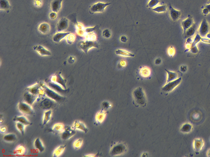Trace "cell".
<instances>
[{
	"label": "cell",
	"instance_id": "obj_53",
	"mask_svg": "<svg viewBox=\"0 0 210 157\" xmlns=\"http://www.w3.org/2000/svg\"><path fill=\"white\" fill-rule=\"evenodd\" d=\"M201 42H202L203 43H206V44H210V39L202 37Z\"/></svg>",
	"mask_w": 210,
	"mask_h": 157
},
{
	"label": "cell",
	"instance_id": "obj_17",
	"mask_svg": "<svg viewBox=\"0 0 210 157\" xmlns=\"http://www.w3.org/2000/svg\"><path fill=\"white\" fill-rule=\"evenodd\" d=\"M169 15L172 19L173 21H176L179 19L181 16V11L178 10L174 8L170 4L169 6Z\"/></svg>",
	"mask_w": 210,
	"mask_h": 157
},
{
	"label": "cell",
	"instance_id": "obj_64",
	"mask_svg": "<svg viewBox=\"0 0 210 157\" xmlns=\"http://www.w3.org/2000/svg\"></svg>",
	"mask_w": 210,
	"mask_h": 157
},
{
	"label": "cell",
	"instance_id": "obj_54",
	"mask_svg": "<svg viewBox=\"0 0 210 157\" xmlns=\"http://www.w3.org/2000/svg\"><path fill=\"white\" fill-rule=\"evenodd\" d=\"M161 63H162V59H161V58H158L155 59V65H160Z\"/></svg>",
	"mask_w": 210,
	"mask_h": 157
},
{
	"label": "cell",
	"instance_id": "obj_47",
	"mask_svg": "<svg viewBox=\"0 0 210 157\" xmlns=\"http://www.w3.org/2000/svg\"><path fill=\"white\" fill-rule=\"evenodd\" d=\"M190 52L192 54H197L199 52V49L196 46H192L190 49Z\"/></svg>",
	"mask_w": 210,
	"mask_h": 157
},
{
	"label": "cell",
	"instance_id": "obj_22",
	"mask_svg": "<svg viewBox=\"0 0 210 157\" xmlns=\"http://www.w3.org/2000/svg\"><path fill=\"white\" fill-rule=\"evenodd\" d=\"M70 33L58 32V33H55V35H53L52 38V40L55 43H59L62 39L67 37Z\"/></svg>",
	"mask_w": 210,
	"mask_h": 157
},
{
	"label": "cell",
	"instance_id": "obj_15",
	"mask_svg": "<svg viewBox=\"0 0 210 157\" xmlns=\"http://www.w3.org/2000/svg\"><path fill=\"white\" fill-rule=\"evenodd\" d=\"M72 127L76 130H77L82 131L85 133H87L89 131V129L85 124L80 121H75Z\"/></svg>",
	"mask_w": 210,
	"mask_h": 157
},
{
	"label": "cell",
	"instance_id": "obj_39",
	"mask_svg": "<svg viewBox=\"0 0 210 157\" xmlns=\"http://www.w3.org/2000/svg\"><path fill=\"white\" fill-rule=\"evenodd\" d=\"M83 143V140L82 139L79 138L76 140L73 144V147L75 150H77L80 148L82 145Z\"/></svg>",
	"mask_w": 210,
	"mask_h": 157
},
{
	"label": "cell",
	"instance_id": "obj_37",
	"mask_svg": "<svg viewBox=\"0 0 210 157\" xmlns=\"http://www.w3.org/2000/svg\"><path fill=\"white\" fill-rule=\"evenodd\" d=\"M152 11L157 13H165L167 11V6L166 5L157 6L152 9Z\"/></svg>",
	"mask_w": 210,
	"mask_h": 157
},
{
	"label": "cell",
	"instance_id": "obj_26",
	"mask_svg": "<svg viewBox=\"0 0 210 157\" xmlns=\"http://www.w3.org/2000/svg\"><path fill=\"white\" fill-rule=\"evenodd\" d=\"M34 144L35 148L37 149L39 152H43L45 150V147H44V144L42 142V140L40 139L39 138H37L35 140Z\"/></svg>",
	"mask_w": 210,
	"mask_h": 157
},
{
	"label": "cell",
	"instance_id": "obj_45",
	"mask_svg": "<svg viewBox=\"0 0 210 157\" xmlns=\"http://www.w3.org/2000/svg\"><path fill=\"white\" fill-rule=\"evenodd\" d=\"M167 53L170 57H172L174 56L175 54V50L173 46H171L169 48L168 50H167Z\"/></svg>",
	"mask_w": 210,
	"mask_h": 157
},
{
	"label": "cell",
	"instance_id": "obj_20",
	"mask_svg": "<svg viewBox=\"0 0 210 157\" xmlns=\"http://www.w3.org/2000/svg\"><path fill=\"white\" fill-rule=\"evenodd\" d=\"M204 145L203 140L201 138L195 139L194 141V149L196 154L202 149Z\"/></svg>",
	"mask_w": 210,
	"mask_h": 157
},
{
	"label": "cell",
	"instance_id": "obj_18",
	"mask_svg": "<svg viewBox=\"0 0 210 157\" xmlns=\"http://www.w3.org/2000/svg\"><path fill=\"white\" fill-rule=\"evenodd\" d=\"M107 113V110L103 109L97 113L95 116L96 123L97 125L101 124L104 122Z\"/></svg>",
	"mask_w": 210,
	"mask_h": 157
},
{
	"label": "cell",
	"instance_id": "obj_23",
	"mask_svg": "<svg viewBox=\"0 0 210 157\" xmlns=\"http://www.w3.org/2000/svg\"><path fill=\"white\" fill-rule=\"evenodd\" d=\"M197 28V25L195 24H194L192 26L189 28L185 33L183 34L185 39H186V38L187 39L189 37H191L193 36L196 32Z\"/></svg>",
	"mask_w": 210,
	"mask_h": 157
},
{
	"label": "cell",
	"instance_id": "obj_44",
	"mask_svg": "<svg viewBox=\"0 0 210 157\" xmlns=\"http://www.w3.org/2000/svg\"><path fill=\"white\" fill-rule=\"evenodd\" d=\"M102 35L103 37L105 38H109L111 36V31L109 29H105L103 31Z\"/></svg>",
	"mask_w": 210,
	"mask_h": 157
},
{
	"label": "cell",
	"instance_id": "obj_12",
	"mask_svg": "<svg viewBox=\"0 0 210 157\" xmlns=\"http://www.w3.org/2000/svg\"><path fill=\"white\" fill-rule=\"evenodd\" d=\"M24 101L32 105L38 99V96L33 94L30 92L26 90L24 95Z\"/></svg>",
	"mask_w": 210,
	"mask_h": 157
},
{
	"label": "cell",
	"instance_id": "obj_6",
	"mask_svg": "<svg viewBox=\"0 0 210 157\" xmlns=\"http://www.w3.org/2000/svg\"><path fill=\"white\" fill-rule=\"evenodd\" d=\"M111 4V3H104L101 2L95 3L90 6V13L93 14L94 13H104L105 8Z\"/></svg>",
	"mask_w": 210,
	"mask_h": 157
},
{
	"label": "cell",
	"instance_id": "obj_59",
	"mask_svg": "<svg viewBox=\"0 0 210 157\" xmlns=\"http://www.w3.org/2000/svg\"><path fill=\"white\" fill-rule=\"evenodd\" d=\"M85 156V157H94V156H95V155H93V154L87 155H85V156Z\"/></svg>",
	"mask_w": 210,
	"mask_h": 157
},
{
	"label": "cell",
	"instance_id": "obj_29",
	"mask_svg": "<svg viewBox=\"0 0 210 157\" xmlns=\"http://www.w3.org/2000/svg\"><path fill=\"white\" fill-rule=\"evenodd\" d=\"M167 74V79L166 83L170 82V81H174L178 78V74L177 73L174 72L169 71V70L165 69Z\"/></svg>",
	"mask_w": 210,
	"mask_h": 157
},
{
	"label": "cell",
	"instance_id": "obj_32",
	"mask_svg": "<svg viewBox=\"0 0 210 157\" xmlns=\"http://www.w3.org/2000/svg\"><path fill=\"white\" fill-rule=\"evenodd\" d=\"M66 147V146L64 145H61L57 147L53 152L52 156L53 157L60 156L63 153Z\"/></svg>",
	"mask_w": 210,
	"mask_h": 157
},
{
	"label": "cell",
	"instance_id": "obj_9",
	"mask_svg": "<svg viewBox=\"0 0 210 157\" xmlns=\"http://www.w3.org/2000/svg\"><path fill=\"white\" fill-rule=\"evenodd\" d=\"M75 130L72 127L69 126H64V130L61 133L62 139L65 140L69 139L76 133Z\"/></svg>",
	"mask_w": 210,
	"mask_h": 157
},
{
	"label": "cell",
	"instance_id": "obj_62",
	"mask_svg": "<svg viewBox=\"0 0 210 157\" xmlns=\"http://www.w3.org/2000/svg\"><path fill=\"white\" fill-rule=\"evenodd\" d=\"M2 115H1V122H1V123H2L3 122V121L4 120H3L2 119Z\"/></svg>",
	"mask_w": 210,
	"mask_h": 157
},
{
	"label": "cell",
	"instance_id": "obj_52",
	"mask_svg": "<svg viewBox=\"0 0 210 157\" xmlns=\"http://www.w3.org/2000/svg\"><path fill=\"white\" fill-rule=\"evenodd\" d=\"M188 70V67L186 65H182L180 67V70L183 72H186Z\"/></svg>",
	"mask_w": 210,
	"mask_h": 157
},
{
	"label": "cell",
	"instance_id": "obj_13",
	"mask_svg": "<svg viewBox=\"0 0 210 157\" xmlns=\"http://www.w3.org/2000/svg\"><path fill=\"white\" fill-rule=\"evenodd\" d=\"M194 24V20L192 17L190 15H189L188 17L185 20L182 21L181 25L183 30V34L185 33L187 30L190 28Z\"/></svg>",
	"mask_w": 210,
	"mask_h": 157
},
{
	"label": "cell",
	"instance_id": "obj_2",
	"mask_svg": "<svg viewBox=\"0 0 210 157\" xmlns=\"http://www.w3.org/2000/svg\"><path fill=\"white\" fill-rule=\"evenodd\" d=\"M42 85L44 88L45 94L48 98L56 102H62L65 99V97L60 94L57 92L51 89L44 82H42Z\"/></svg>",
	"mask_w": 210,
	"mask_h": 157
},
{
	"label": "cell",
	"instance_id": "obj_36",
	"mask_svg": "<svg viewBox=\"0 0 210 157\" xmlns=\"http://www.w3.org/2000/svg\"><path fill=\"white\" fill-rule=\"evenodd\" d=\"M64 126L62 123L56 124L53 126L52 130L56 133H62L64 130Z\"/></svg>",
	"mask_w": 210,
	"mask_h": 157
},
{
	"label": "cell",
	"instance_id": "obj_16",
	"mask_svg": "<svg viewBox=\"0 0 210 157\" xmlns=\"http://www.w3.org/2000/svg\"><path fill=\"white\" fill-rule=\"evenodd\" d=\"M46 83L48 86L57 92L63 93L68 92L69 90L64 89L62 86L57 83H52L49 81H47Z\"/></svg>",
	"mask_w": 210,
	"mask_h": 157
},
{
	"label": "cell",
	"instance_id": "obj_8",
	"mask_svg": "<svg viewBox=\"0 0 210 157\" xmlns=\"http://www.w3.org/2000/svg\"><path fill=\"white\" fill-rule=\"evenodd\" d=\"M181 77H179L174 81L167 83L162 88L161 90L164 93H169L173 91L181 83Z\"/></svg>",
	"mask_w": 210,
	"mask_h": 157
},
{
	"label": "cell",
	"instance_id": "obj_61",
	"mask_svg": "<svg viewBox=\"0 0 210 157\" xmlns=\"http://www.w3.org/2000/svg\"><path fill=\"white\" fill-rule=\"evenodd\" d=\"M207 37L208 38V39H210V33H208L207 35H206Z\"/></svg>",
	"mask_w": 210,
	"mask_h": 157
},
{
	"label": "cell",
	"instance_id": "obj_21",
	"mask_svg": "<svg viewBox=\"0 0 210 157\" xmlns=\"http://www.w3.org/2000/svg\"><path fill=\"white\" fill-rule=\"evenodd\" d=\"M63 0H53L50 3V8L52 12L57 13L61 10Z\"/></svg>",
	"mask_w": 210,
	"mask_h": 157
},
{
	"label": "cell",
	"instance_id": "obj_58",
	"mask_svg": "<svg viewBox=\"0 0 210 157\" xmlns=\"http://www.w3.org/2000/svg\"><path fill=\"white\" fill-rule=\"evenodd\" d=\"M205 8L208 9V10L209 11V13H210V3L206 5Z\"/></svg>",
	"mask_w": 210,
	"mask_h": 157
},
{
	"label": "cell",
	"instance_id": "obj_7",
	"mask_svg": "<svg viewBox=\"0 0 210 157\" xmlns=\"http://www.w3.org/2000/svg\"><path fill=\"white\" fill-rule=\"evenodd\" d=\"M48 81L57 83L62 86L64 89H67L66 86V80L61 76L60 72H56L50 76Z\"/></svg>",
	"mask_w": 210,
	"mask_h": 157
},
{
	"label": "cell",
	"instance_id": "obj_35",
	"mask_svg": "<svg viewBox=\"0 0 210 157\" xmlns=\"http://www.w3.org/2000/svg\"><path fill=\"white\" fill-rule=\"evenodd\" d=\"M3 140L7 142H15L17 140V136L14 133L7 134L4 136Z\"/></svg>",
	"mask_w": 210,
	"mask_h": 157
},
{
	"label": "cell",
	"instance_id": "obj_55",
	"mask_svg": "<svg viewBox=\"0 0 210 157\" xmlns=\"http://www.w3.org/2000/svg\"><path fill=\"white\" fill-rule=\"evenodd\" d=\"M7 129L5 126H2L0 128V131L1 133H4L6 131Z\"/></svg>",
	"mask_w": 210,
	"mask_h": 157
},
{
	"label": "cell",
	"instance_id": "obj_24",
	"mask_svg": "<svg viewBox=\"0 0 210 157\" xmlns=\"http://www.w3.org/2000/svg\"><path fill=\"white\" fill-rule=\"evenodd\" d=\"M38 29V31L42 34H47L50 32V27L48 23L44 22L39 25Z\"/></svg>",
	"mask_w": 210,
	"mask_h": 157
},
{
	"label": "cell",
	"instance_id": "obj_40",
	"mask_svg": "<svg viewBox=\"0 0 210 157\" xmlns=\"http://www.w3.org/2000/svg\"><path fill=\"white\" fill-rule=\"evenodd\" d=\"M160 2V0H150L148 3L147 6L152 9L157 6Z\"/></svg>",
	"mask_w": 210,
	"mask_h": 157
},
{
	"label": "cell",
	"instance_id": "obj_49",
	"mask_svg": "<svg viewBox=\"0 0 210 157\" xmlns=\"http://www.w3.org/2000/svg\"><path fill=\"white\" fill-rule=\"evenodd\" d=\"M34 5L35 6L37 7H41L42 5V0H35L34 1Z\"/></svg>",
	"mask_w": 210,
	"mask_h": 157
},
{
	"label": "cell",
	"instance_id": "obj_14",
	"mask_svg": "<svg viewBox=\"0 0 210 157\" xmlns=\"http://www.w3.org/2000/svg\"><path fill=\"white\" fill-rule=\"evenodd\" d=\"M42 88V86L41 81H39V82H37V83H35L34 85L27 87L26 88V90L30 92L31 93H33V94L38 96L39 92H40Z\"/></svg>",
	"mask_w": 210,
	"mask_h": 157
},
{
	"label": "cell",
	"instance_id": "obj_57",
	"mask_svg": "<svg viewBox=\"0 0 210 157\" xmlns=\"http://www.w3.org/2000/svg\"><path fill=\"white\" fill-rule=\"evenodd\" d=\"M202 13L205 15H208L210 13L208 9L205 8L203 10Z\"/></svg>",
	"mask_w": 210,
	"mask_h": 157
},
{
	"label": "cell",
	"instance_id": "obj_10",
	"mask_svg": "<svg viewBox=\"0 0 210 157\" xmlns=\"http://www.w3.org/2000/svg\"><path fill=\"white\" fill-rule=\"evenodd\" d=\"M210 29L209 25L207 21L205 19H204L201 23L199 29V35L202 38H204L209 32Z\"/></svg>",
	"mask_w": 210,
	"mask_h": 157
},
{
	"label": "cell",
	"instance_id": "obj_28",
	"mask_svg": "<svg viewBox=\"0 0 210 157\" xmlns=\"http://www.w3.org/2000/svg\"><path fill=\"white\" fill-rule=\"evenodd\" d=\"M139 72L140 76L143 78H148L151 74V70L150 68L146 66L142 67L140 69Z\"/></svg>",
	"mask_w": 210,
	"mask_h": 157
},
{
	"label": "cell",
	"instance_id": "obj_50",
	"mask_svg": "<svg viewBox=\"0 0 210 157\" xmlns=\"http://www.w3.org/2000/svg\"><path fill=\"white\" fill-rule=\"evenodd\" d=\"M57 13L52 12V13H50L49 15V17L52 20H54L57 18Z\"/></svg>",
	"mask_w": 210,
	"mask_h": 157
},
{
	"label": "cell",
	"instance_id": "obj_4",
	"mask_svg": "<svg viewBox=\"0 0 210 157\" xmlns=\"http://www.w3.org/2000/svg\"><path fill=\"white\" fill-rule=\"evenodd\" d=\"M80 49L83 51L85 54H87L88 51L92 48H99L98 43L95 41L87 40L80 41L79 43Z\"/></svg>",
	"mask_w": 210,
	"mask_h": 157
},
{
	"label": "cell",
	"instance_id": "obj_31",
	"mask_svg": "<svg viewBox=\"0 0 210 157\" xmlns=\"http://www.w3.org/2000/svg\"><path fill=\"white\" fill-rule=\"evenodd\" d=\"M192 128V126L190 124L186 123L182 126L180 131L183 133H188L191 132Z\"/></svg>",
	"mask_w": 210,
	"mask_h": 157
},
{
	"label": "cell",
	"instance_id": "obj_56",
	"mask_svg": "<svg viewBox=\"0 0 210 157\" xmlns=\"http://www.w3.org/2000/svg\"><path fill=\"white\" fill-rule=\"evenodd\" d=\"M75 61V59L74 57H70L69 58V63H74Z\"/></svg>",
	"mask_w": 210,
	"mask_h": 157
},
{
	"label": "cell",
	"instance_id": "obj_43",
	"mask_svg": "<svg viewBox=\"0 0 210 157\" xmlns=\"http://www.w3.org/2000/svg\"><path fill=\"white\" fill-rule=\"evenodd\" d=\"M102 109L105 110H107L108 109H109L111 107H112V105L111 103L107 101H104L102 103Z\"/></svg>",
	"mask_w": 210,
	"mask_h": 157
},
{
	"label": "cell",
	"instance_id": "obj_48",
	"mask_svg": "<svg viewBox=\"0 0 210 157\" xmlns=\"http://www.w3.org/2000/svg\"><path fill=\"white\" fill-rule=\"evenodd\" d=\"M127 63L126 61L125 60H121L119 62V64H118V66L120 67V68H123V67H126L127 66Z\"/></svg>",
	"mask_w": 210,
	"mask_h": 157
},
{
	"label": "cell",
	"instance_id": "obj_51",
	"mask_svg": "<svg viewBox=\"0 0 210 157\" xmlns=\"http://www.w3.org/2000/svg\"><path fill=\"white\" fill-rule=\"evenodd\" d=\"M120 40L122 43H126L128 41V38L126 36L123 35L120 38Z\"/></svg>",
	"mask_w": 210,
	"mask_h": 157
},
{
	"label": "cell",
	"instance_id": "obj_25",
	"mask_svg": "<svg viewBox=\"0 0 210 157\" xmlns=\"http://www.w3.org/2000/svg\"><path fill=\"white\" fill-rule=\"evenodd\" d=\"M13 120L15 122H19L22 123L23 124H25L26 126L31 125L32 124V123L24 115L16 116L14 118Z\"/></svg>",
	"mask_w": 210,
	"mask_h": 157
},
{
	"label": "cell",
	"instance_id": "obj_46",
	"mask_svg": "<svg viewBox=\"0 0 210 157\" xmlns=\"http://www.w3.org/2000/svg\"><path fill=\"white\" fill-rule=\"evenodd\" d=\"M97 29V26H96L93 28H85V31L86 34H90V33H92L93 32H94Z\"/></svg>",
	"mask_w": 210,
	"mask_h": 157
},
{
	"label": "cell",
	"instance_id": "obj_5",
	"mask_svg": "<svg viewBox=\"0 0 210 157\" xmlns=\"http://www.w3.org/2000/svg\"><path fill=\"white\" fill-rule=\"evenodd\" d=\"M18 108L20 112L24 114L33 115L35 114V111L32 105L25 101L19 103L18 104Z\"/></svg>",
	"mask_w": 210,
	"mask_h": 157
},
{
	"label": "cell",
	"instance_id": "obj_19",
	"mask_svg": "<svg viewBox=\"0 0 210 157\" xmlns=\"http://www.w3.org/2000/svg\"><path fill=\"white\" fill-rule=\"evenodd\" d=\"M33 49L38 52V54L41 56H50L52 55L51 52L49 50H47L41 45L34 46Z\"/></svg>",
	"mask_w": 210,
	"mask_h": 157
},
{
	"label": "cell",
	"instance_id": "obj_38",
	"mask_svg": "<svg viewBox=\"0 0 210 157\" xmlns=\"http://www.w3.org/2000/svg\"><path fill=\"white\" fill-rule=\"evenodd\" d=\"M26 126L22 123L17 122L16 123V127L19 131L21 133L22 135H24L25 133V129Z\"/></svg>",
	"mask_w": 210,
	"mask_h": 157
},
{
	"label": "cell",
	"instance_id": "obj_41",
	"mask_svg": "<svg viewBox=\"0 0 210 157\" xmlns=\"http://www.w3.org/2000/svg\"><path fill=\"white\" fill-rule=\"evenodd\" d=\"M75 39L76 37L74 34L70 33L66 37V42L68 44H71L74 42Z\"/></svg>",
	"mask_w": 210,
	"mask_h": 157
},
{
	"label": "cell",
	"instance_id": "obj_42",
	"mask_svg": "<svg viewBox=\"0 0 210 157\" xmlns=\"http://www.w3.org/2000/svg\"><path fill=\"white\" fill-rule=\"evenodd\" d=\"M202 38L201 36L199 34H197L196 36H195L194 39L193 40L192 46H196L198 43H199L200 41H201Z\"/></svg>",
	"mask_w": 210,
	"mask_h": 157
},
{
	"label": "cell",
	"instance_id": "obj_63",
	"mask_svg": "<svg viewBox=\"0 0 210 157\" xmlns=\"http://www.w3.org/2000/svg\"><path fill=\"white\" fill-rule=\"evenodd\" d=\"M209 3H210V0H209Z\"/></svg>",
	"mask_w": 210,
	"mask_h": 157
},
{
	"label": "cell",
	"instance_id": "obj_1",
	"mask_svg": "<svg viewBox=\"0 0 210 157\" xmlns=\"http://www.w3.org/2000/svg\"><path fill=\"white\" fill-rule=\"evenodd\" d=\"M133 96L135 104L138 106L144 107L147 106V98L142 88L138 87L133 91Z\"/></svg>",
	"mask_w": 210,
	"mask_h": 157
},
{
	"label": "cell",
	"instance_id": "obj_11",
	"mask_svg": "<svg viewBox=\"0 0 210 157\" xmlns=\"http://www.w3.org/2000/svg\"><path fill=\"white\" fill-rule=\"evenodd\" d=\"M69 26V22L66 18L62 17L60 19L56 24V28L58 32L65 31L68 28Z\"/></svg>",
	"mask_w": 210,
	"mask_h": 157
},
{
	"label": "cell",
	"instance_id": "obj_3",
	"mask_svg": "<svg viewBox=\"0 0 210 157\" xmlns=\"http://www.w3.org/2000/svg\"><path fill=\"white\" fill-rule=\"evenodd\" d=\"M127 145L124 142L117 143L114 144L110 149L109 154L111 156H121L127 151Z\"/></svg>",
	"mask_w": 210,
	"mask_h": 157
},
{
	"label": "cell",
	"instance_id": "obj_30",
	"mask_svg": "<svg viewBox=\"0 0 210 157\" xmlns=\"http://www.w3.org/2000/svg\"><path fill=\"white\" fill-rule=\"evenodd\" d=\"M26 148L22 145H20L14 151V155L16 156H24L26 154Z\"/></svg>",
	"mask_w": 210,
	"mask_h": 157
},
{
	"label": "cell",
	"instance_id": "obj_33",
	"mask_svg": "<svg viewBox=\"0 0 210 157\" xmlns=\"http://www.w3.org/2000/svg\"><path fill=\"white\" fill-rule=\"evenodd\" d=\"M52 111L50 110L44 112L43 115V125L47 124L51 119Z\"/></svg>",
	"mask_w": 210,
	"mask_h": 157
},
{
	"label": "cell",
	"instance_id": "obj_34",
	"mask_svg": "<svg viewBox=\"0 0 210 157\" xmlns=\"http://www.w3.org/2000/svg\"><path fill=\"white\" fill-rule=\"evenodd\" d=\"M11 8V6L8 0H0V9L3 10H8Z\"/></svg>",
	"mask_w": 210,
	"mask_h": 157
},
{
	"label": "cell",
	"instance_id": "obj_27",
	"mask_svg": "<svg viewBox=\"0 0 210 157\" xmlns=\"http://www.w3.org/2000/svg\"><path fill=\"white\" fill-rule=\"evenodd\" d=\"M115 53L116 55L123 56V57H134L135 56V55H134V54L126 51V50H122V49H119L116 50L115 51Z\"/></svg>",
	"mask_w": 210,
	"mask_h": 157
},
{
	"label": "cell",
	"instance_id": "obj_60",
	"mask_svg": "<svg viewBox=\"0 0 210 157\" xmlns=\"http://www.w3.org/2000/svg\"><path fill=\"white\" fill-rule=\"evenodd\" d=\"M207 156L208 157H210V149L207 152Z\"/></svg>",
	"mask_w": 210,
	"mask_h": 157
}]
</instances>
